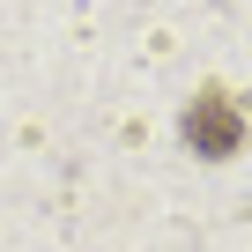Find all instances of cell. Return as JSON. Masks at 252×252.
<instances>
[{
    "instance_id": "1",
    "label": "cell",
    "mask_w": 252,
    "mask_h": 252,
    "mask_svg": "<svg viewBox=\"0 0 252 252\" xmlns=\"http://www.w3.org/2000/svg\"><path fill=\"white\" fill-rule=\"evenodd\" d=\"M178 141H186L200 163H237L245 141H252V119H245L237 89H222V82L193 89V104L178 111Z\"/></svg>"
}]
</instances>
